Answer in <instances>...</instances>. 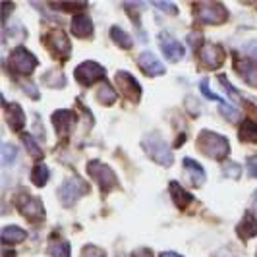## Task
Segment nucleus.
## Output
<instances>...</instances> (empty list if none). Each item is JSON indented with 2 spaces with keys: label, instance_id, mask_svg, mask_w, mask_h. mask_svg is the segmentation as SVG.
<instances>
[{
  "label": "nucleus",
  "instance_id": "obj_2",
  "mask_svg": "<svg viewBox=\"0 0 257 257\" xmlns=\"http://www.w3.org/2000/svg\"><path fill=\"white\" fill-rule=\"evenodd\" d=\"M143 151L149 155V159H153L155 163L163 165V167H170L172 165V153H170V147L167 145V142L159 136V134H149L145 136L142 142Z\"/></svg>",
  "mask_w": 257,
  "mask_h": 257
},
{
  "label": "nucleus",
  "instance_id": "obj_15",
  "mask_svg": "<svg viewBox=\"0 0 257 257\" xmlns=\"http://www.w3.org/2000/svg\"><path fill=\"white\" fill-rule=\"evenodd\" d=\"M72 31L74 35L79 39H85L93 35V22H91L89 16L85 14H76L74 16V22H72Z\"/></svg>",
  "mask_w": 257,
  "mask_h": 257
},
{
  "label": "nucleus",
  "instance_id": "obj_8",
  "mask_svg": "<svg viewBox=\"0 0 257 257\" xmlns=\"http://www.w3.org/2000/svg\"><path fill=\"white\" fill-rule=\"evenodd\" d=\"M47 47L51 49V52L56 58H62L66 60L72 52V45H70V39L66 37L64 31L60 29H52L51 33L47 35Z\"/></svg>",
  "mask_w": 257,
  "mask_h": 257
},
{
  "label": "nucleus",
  "instance_id": "obj_27",
  "mask_svg": "<svg viewBox=\"0 0 257 257\" xmlns=\"http://www.w3.org/2000/svg\"><path fill=\"white\" fill-rule=\"evenodd\" d=\"M49 251L52 257H70V244L66 240H52Z\"/></svg>",
  "mask_w": 257,
  "mask_h": 257
},
{
  "label": "nucleus",
  "instance_id": "obj_19",
  "mask_svg": "<svg viewBox=\"0 0 257 257\" xmlns=\"http://www.w3.org/2000/svg\"><path fill=\"white\" fill-rule=\"evenodd\" d=\"M170 195H172V199L176 201V205L182 207V209H184V207H188L193 201L192 195L186 192L178 182H170Z\"/></svg>",
  "mask_w": 257,
  "mask_h": 257
},
{
  "label": "nucleus",
  "instance_id": "obj_11",
  "mask_svg": "<svg viewBox=\"0 0 257 257\" xmlns=\"http://www.w3.org/2000/svg\"><path fill=\"white\" fill-rule=\"evenodd\" d=\"M199 60L201 64L211 68V70H217L224 64V51L220 49L219 45H213V43H205L199 51Z\"/></svg>",
  "mask_w": 257,
  "mask_h": 257
},
{
  "label": "nucleus",
  "instance_id": "obj_26",
  "mask_svg": "<svg viewBox=\"0 0 257 257\" xmlns=\"http://www.w3.org/2000/svg\"><path fill=\"white\" fill-rule=\"evenodd\" d=\"M240 138L244 142H253L257 143V124L253 120H245L240 126Z\"/></svg>",
  "mask_w": 257,
  "mask_h": 257
},
{
  "label": "nucleus",
  "instance_id": "obj_21",
  "mask_svg": "<svg viewBox=\"0 0 257 257\" xmlns=\"http://www.w3.org/2000/svg\"><path fill=\"white\" fill-rule=\"evenodd\" d=\"M238 234L244 238V240H249V238H253V236H257V220L253 215H245L244 219H242V222L238 224Z\"/></svg>",
  "mask_w": 257,
  "mask_h": 257
},
{
  "label": "nucleus",
  "instance_id": "obj_1",
  "mask_svg": "<svg viewBox=\"0 0 257 257\" xmlns=\"http://www.w3.org/2000/svg\"><path fill=\"white\" fill-rule=\"evenodd\" d=\"M197 147L201 149V153H205L211 159H217V161L226 159L230 153V145L226 142V138L220 134H215V132H209V130H203L199 134Z\"/></svg>",
  "mask_w": 257,
  "mask_h": 257
},
{
  "label": "nucleus",
  "instance_id": "obj_10",
  "mask_svg": "<svg viewBox=\"0 0 257 257\" xmlns=\"http://www.w3.org/2000/svg\"><path fill=\"white\" fill-rule=\"evenodd\" d=\"M116 83H118L120 91L124 93V97H128L130 101L138 103L142 99V85L138 83V79L132 76V74H128V72H118L116 74Z\"/></svg>",
  "mask_w": 257,
  "mask_h": 257
},
{
  "label": "nucleus",
  "instance_id": "obj_20",
  "mask_svg": "<svg viewBox=\"0 0 257 257\" xmlns=\"http://www.w3.org/2000/svg\"><path fill=\"white\" fill-rule=\"evenodd\" d=\"M27 238V232L20 226H6L2 230V242L4 244H22Z\"/></svg>",
  "mask_w": 257,
  "mask_h": 257
},
{
  "label": "nucleus",
  "instance_id": "obj_36",
  "mask_svg": "<svg viewBox=\"0 0 257 257\" xmlns=\"http://www.w3.org/2000/svg\"><path fill=\"white\" fill-rule=\"evenodd\" d=\"M247 172H249L253 178H257V157L247 161Z\"/></svg>",
  "mask_w": 257,
  "mask_h": 257
},
{
  "label": "nucleus",
  "instance_id": "obj_38",
  "mask_svg": "<svg viewBox=\"0 0 257 257\" xmlns=\"http://www.w3.org/2000/svg\"><path fill=\"white\" fill-rule=\"evenodd\" d=\"M245 52L257 58V41H249V43H245Z\"/></svg>",
  "mask_w": 257,
  "mask_h": 257
},
{
  "label": "nucleus",
  "instance_id": "obj_31",
  "mask_svg": "<svg viewBox=\"0 0 257 257\" xmlns=\"http://www.w3.org/2000/svg\"><path fill=\"white\" fill-rule=\"evenodd\" d=\"M224 174L230 176V178H240L242 168H240V165H236V163H228V165L224 167Z\"/></svg>",
  "mask_w": 257,
  "mask_h": 257
},
{
  "label": "nucleus",
  "instance_id": "obj_3",
  "mask_svg": "<svg viewBox=\"0 0 257 257\" xmlns=\"http://www.w3.org/2000/svg\"><path fill=\"white\" fill-rule=\"evenodd\" d=\"M193 10H195L197 20L203 24H209V26H220L228 18L226 8L220 2H199L193 6Z\"/></svg>",
  "mask_w": 257,
  "mask_h": 257
},
{
  "label": "nucleus",
  "instance_id": "obj_16",
  "mask_svg": "<svg viewBox=\"0 0 257 257\" xmlns=\"http://www.w3.org/2000/svg\"><path fill=\"white\" fill-rule=\"evenodd\" d=\"M236 70L238 74L244 77V81L251 87H257V62H251V60H238L236 62Z\"/></svg>",
  "mask_w": 257,
  "mask_h": 257
},
{
  "label": "nucleus",
  "instance_id": "obj_14",
  "mask_svg": "<svg viewBox=\"0 0 257 257\" xmlns=\"http://www.w3.org/2000/svg\"><path fill=\"white\" fill-rule=\"evenodd\" d=\"M52 124H54V128L60 136H68L70 130L76 124V116L70 110H58V112L52 114Z\"/></svg>",
  "mask_w": 257,
  "mask_h": 257
},
{
  "label": "nucleus",
  "instance_id": "obj_40",
  "mask_svg": "<svg viewBox=\"0 0 257 257\" xmlns=\"http://www.w3.org/2000/svg\"><path fill=\"white\" fill-rule=\"evenodd\" d=\"M161 257H182V255L174 253V251H165V253H161Z\"/></svg>",
  "mask_w": 257,
  "mask_h": 257
},
{
  "label": "nucleus",
  "instance_id": "obj_6",
  "mask_svg": "<svg viewBox=\"0 0 257 257\" xmlns=\"http://www.w3.org/2000/svg\"><path fill=\"white\" fill-rule=\"evenodd\" d=\"M10 66L16 74L29 76L37 68V58H35V54L27 51L26 47H16L10 54Z\"/></svg>",
  "mask_w": 257,
  "mask_h": 257
},
{
  "label": "nucleus",
  "instance_id": "obj_17",
  "mask_svg": "<svg viewBox=\"0 0 257 257\" xmlns=\"http://www.w3.org/2000/svg\"><path fill=\"white\" fill-rule=\"evenodd\" d=\"M6 120H8V124H10V128H12L14 132L24 128V126H26V114H24L22 106L16 103L6 104Z\"/></svg>",
  "mask_w": 257,
  "mask_h": 257
},
{
  "label": "nucleus",
  "instance_id": "obj_33",
  "mask_svg": "<svg viewBox=\"0 0 257 257\" xmlns=\"http://www.w3.org/2000/svg\"><path fill=\"white\" fill-rule=\"evenodd\" d=\"M81 257H106V255H104L103 249H99V247H95V245H87V247L83 249V255Z\"/></svg>",
  "mask_w": 257,
  "mask_h": 257
},
{
  "label": "nucleus",
  "instance_id": "obj_23",
  "mask_svg": "<svg viewBox=\"0 0 257 257\" xmlns=\"http://www.w3.org/2000/svg\"><path fill=\"white\" fill-rule=\"evenodd\" d=\"M49 178H51V172H49V167H47V165H41V163H39L37 167L31 170V182H33L37 188L45 186Z\"/></svg>",
  "mask_w": 257,
  "mask_h": 257
},
{
  "label": "nucleus",
  "instance_id": "obj_34",
  "mask_svg": "<svg viewBox=\"0 0 257 257\" xmlns=\"http://www.w3.org/2000/svg\"><path fill=\"white\" fill-rule=\"evenodd\" d=\"M155 8H161L165 12H172V14H178V8L174 4H168V2H153Z\"/></svg>",
  "mask_w": 257,
  "mask_h": 257
},
{
  "label": "nucleus",
  "instance_id": "obj_39",
  "mask_svg": "<svg viewBox=\"0 0 257 257\" xmlns=\"http://www.w3.org/2000/svg\"><path fill=\"white\" fill-rule=\"evenodd\" d=\"M134 257H153L151 255V251L149 249H138V251H134Z\"/></svg>",
  "mask_w": 257,
  "mask_h": 257
},
{
  "label": "nucleus",
  "instance_id": "obj_25",
  "mask_svg": "<svg viewBox=\"0 0 257 257\" xmlns=\"http://www.w3.org/2000/svg\"><path fill=\"white\" fill-rule=\"evenodd\" d=\"M110 37H112V41L118 43L122 49H132V45H134V41H132V37H130L128 33H126L124 29H120V27H116V26L110 29Z\"/></svg>",
  "mask_w": 257,
  "mask_h": 257
},
{
  "label": "nucleus",
  "instance_id": "obj_13",
  "mask_svg": "<svg viewBox=\"0 0 257 257\" xmlns=\"http://www.w3.org/2000/svg\"><path fill=\"white\" fill-rule=\"evenodd\" d=\"M138 64H140V68H142L147 76H151V77L165 74V64L155 56L153 52H142V54L138 56Z\"/></svg>",
  "mask_w": 257,
  "mask_h": 257
},
{
  "label": "nucleus",
  "instance_id": "obj_37",
  "mask_svg": "<svg viewBox=\"0 0 257 257\" xmlns=\"http://www.w3.org/2000/svg\"><path fill=\"white\" fill-rule=\"evenodd\" d=\"M54 8H60V10H79V8H85V4H56Z\"/></svg>",
  "mask_w": 257,
  "mask_h": 257
},
{
  "label": "nucleus",
  "instance_id": "obj_7",
  "mask_svg": "<svg viewBox=\"0 0 257 257\" xmlns=\"http://www.w3.org/2000/svg\"><path fill=\"white\" fill-rule=\"evenodd\" d=\"M16 207L18 211L29 220H41L45 217V209H43V203L39 201L37 197H31L27 193H22L16 197Z\"/></svg>",
  "mask_w": 257,
  "mask_h": 257
},
{
  "label": "nucleus",
  "instance_id": "obj_28",
  "mask_svg": "<svg viewBox=\"0 0 257 257\" xmlns=\"http://www.w3.org/2000/svg\"><path fill=\"white\" fill-rule=\"evenodd\" d=\"M18 157V149L10 143H2V165H10Z\"/></svg>",
  "mask_w": 257,
  "mask_h": 257
},
{
  "label": "nucleus",
  "instance_id": "obj_29",
  "mask_svg": "<svg viewBox=\"0 0 257 257\" xmlns=\"http://www.w3.org/2000/svg\"><path fill=\"white\" fill-rule=\"evenodd\" d=\"M22 142H24V145H26V149L27 151H29V153L33 155V157H41V155H43V151H41V147H39L37 143H35V140H33V138H31V136H29V134H24V136H22Z\"/></svg>",
  "mask_w": 257,
  "mask_h": 257
},
{
  "label": "nucleus",
  "instance_id": "obj_35",
  "mask_svg": "<svg viewBox=\"0 0 257 257\" xmlns=\"http://www.w3.org/2000/svg\"><path fill=\"white\" fill-rule=\"evenodd\" d=\"M22 87H24V91H26L29 97H33V99H39V91H37V87H35L33 83H24Z\"/></svg>",
  "mask_w": 257,
  "mask_h": 257
},
{
  "label": "nucleus",
  "instance_id": "obj_22",
  "mask_svg": "<svg viewBox=\"0 0 257 257\" xmlns=\"http://www.w3.org/2000/svg\"><path fill=\"white\" fill-rule=\"evenodd\" d=\"M43 83H45L47 87H52V89H60V87L66 85L64 74H62L60 70H49V72L43 76Z\"/></svg>",
  "mask_w": 257,
  "mask_h": 257
},
{
  "label": "nucleus",
  "instance_id": "obj_12",
  "mask_svg": "<svg viewBox=\"0 0 257 257\" xmlns=\"http://www.w3.org/2000/svg\"><path fill=\"white\" fill-rule=\"evenodd\" d=\"M161 49H163V54L167 56L170 62H180L186 54V49L178 39H174L168 33H161Z\"/></svg>",
  "mask_w": 257,
  "mask_h": 257
},
{
  "label": "nucleus",
  "instance_id": "obj_41",
  "mask_svg": "<svg viewBox=\"0 0 257 257\" xmlns=\"http://www.w3.org/2000/svg\"><path fill=\"white\" fill-rule=\"evenodd\" d=\"M253 205H255V209H257V193L253 195Z\"/></svg>",
  "mask_w": 257,
  "mask_h": 257
},
{
  "label": "nucleus",
  "instance_id": "obj_32",
  "mask_svg": "<svg viewBox=\"0 0 257 257\" xmlns=\"http://www.w3.org/2000/svg\"><path fill=\"white\" fill-rule=\"evenodd\" d=\"M219 81L222 83V87L228 91V95H230L234 101H240V95H238V91L232 87L230 83H228V79H226V76H219Z\"/></svg>",
  "mask_w": 257,
  "mask_h": 257
},
{
  "label": "nucleus",
  "instance_id": "obj_9",
  "mask_svg": "<svg viewBox=\"0 0 257 257\" xmlns=\"http://www.w3.org/2000/svg\"><path fill=\"white\" fill-rule=\"evenodd\" d=\"M104 77V68L97 62H83L76 68V79L81 85H93L97 79H103Z\"/></svg>",
  "mask_w": 257,
  "mask_h": 257
},
{
  "label": "nucleus",
  "instance_id": "obj_30",
  "mask_svg": "<svg viewBox=\"0 0 257 257\" xmlns=\"http://www.w3.org/2000/svg\"><path fill=\"white\" fill-rule=\"evenodd\" d=\"M199 89H201V93L205 95L207 99H211V101H217L220 106H222V104H226L224 101H222V99H220L219 95H215L213 91L209 89V81H207V79H201V81H199Z\"/></svg>",
  "mask_w": 257,
  "mask_h": 257
},
{
  "label": "nucleus",
  "instance_id": "obj_5",
  "mask_svg": "<svg viewBox=\"0 0 257 257\" xmlns=\"http://www.w3.org/2000/svg\"><path fill=\"white\" fill-rule=\"evenodd\" d=\"M89 192V186L85 184V182L81 180V178H68V180L60 186V190H58V195H60V201H62V205L64 207H72L76 203L79 197H83L85 193Z\"/></svg>",
  "mask_w": 257,
  "mask_h": 257
},
{
  "label": "nucleus",
  "instance_id": "obj_4",
  "mask_svg": "<svg viewBox=\"0 0 257 257\" xmlns=\"http://www.w3.org/2000/svg\"><path fill=\"white\" fill-rule=\"evenodd\" d=\"M87 170H89L91 178L101 186L103 192H110L118 186V178H116L114 170L110 167H106L101 161H91L87 165Z\"/></svg>",
  "mask_w": 257,
  "mask_h": 257
},
{
  "label": "nucleus",
  "instance_id": "obj_18",
  "mask_svg": "<svg viewBox=\"0 0 257 257\" xmlns=\"http://www.w3.org/2000/svg\"><path fill=\"white\" fill-rule=\"evenodd\" d=\"M184 168L188 170L193 186L199 188V186L205 182V170H203V167H201L197 161H193V159H184Z\"/></svg>",
  "mask_w": 257,
  "mask_h": 257
},
{
  "label": "nucleus",
  "instance_id": "obj_24",
  "mask_svg": "<svg viewBox=\"0 0 257 257\" xmlns=\"http://www.w3.org/2000/svg\"><path fill=\"white\" fill-rule=\"evenodd\" d=\"M97 101L101 104H114L116 103V93L114 89L108 85V83H103V85H99V89H97Z\"/></svg>",
  "mask_w": 257,
  "mask_h": 257
}]
</instances>
